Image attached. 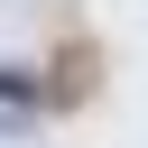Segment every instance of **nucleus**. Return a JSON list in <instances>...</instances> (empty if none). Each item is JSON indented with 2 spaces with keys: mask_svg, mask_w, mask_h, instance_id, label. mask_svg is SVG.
<instances>
[{
  "mask_svg": "<svg viewBox=\"0 0 148 148\" xmlns=\"http://www.w3.org/2000/svg\"><path fill=\"white\" fill-rule=\"evenodd\" d=\"M83 92H92V56H83V46H65V56H56V83H46V102H83Z\"/></svg>",
  "mask_w": 148,
  "mask_h": 148,
  "instance_id": "nucleus-1",
  "label": "nucleus"
},
{
  "mask_svg": "<svg viewBox=\"0 0 148 148\" xmlns=\"http://www.w3.org/2000/svg\"><path fill=\"white\" fill-rule=\"evenodd\" d=\"M0 102H37V83H28V65H0Z\"/></svg>",
  "mask_w": 148,
  "mask_h": 148,
  "instance_id": "nucleus-2",
  "label": "nucleus"
}]
</instances>
